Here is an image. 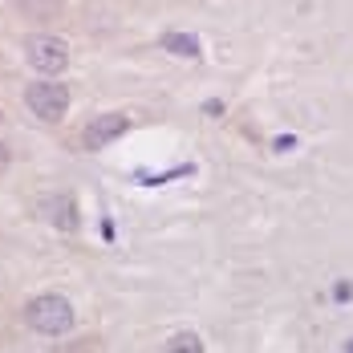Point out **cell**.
Listing matches in <instances>:
<instances>
[{
    "mask_svg": "<svg viewBox=\"0 0 353 353\" xmlns=\"http://www.w3.org/2000/svg\"><path fill=\"white\" fill-rule=\"evenodd\" d=\"M25 321L33 333H45V337H61L73 329V305L57 292H41L25 305Z\"/></svg>",
    "mask_w": 353,
    "mask_h": 353,
    "instance_id": "obj_1",
    "label": "cell"
},
{
    "mask_svg": "<svg viewBox=\"0 0 353 353\" xmlns=\"http://www.w3.org/2000/svg\"><path fill=\"white\" fill-rule=\"evenodd\" d=\"M25 61L41 73H61L70 65V45L53 33H33L25 37Z\"/></svg>",
    "mask_w": 353,
    "mask_h": 353,
    "instance_id": "obj_2",
    "label": "cell"
},
{
    "mask_svg": "<svg viewBox=\"0 0 353 353\" xmlns=\"http://www.w3.org/2000/svg\"><path fill=\"white\" fill-rule=\"evenodd\" d=\"M25 106L33 110L41 122H57V118H65V110H70V90L57 85V81H33V85L25 90Z\"/></svg>",
    "mask_w": 353,
    "mask_h": 353,
    "instance_id": "obj_3",
    "label": "cell"
},
{
    "mask_svg": "<svg viewBox=\"0 0 353 353\" xmlns=\"http://www.w3.org/2000/svg\"><path fill=\"white\" fill-rule=\"evenodd\" d=\"M126 130H130V118H126V114H98V118L81 130V146H85V150L110 146L114 139H122Z\"/></svg>",
    "mask_w": 353,
    "mask_h": 353,
    "instance_id": "obj_4",
    "label": "cell"
},
{
    "mask_svg": "<svg viewBox=\"0 0 353 353\" xmlns=\"http://www.w3.org/2000/svg\"><path fill=\"white\" fill-rule=\"evenodd\" d=\"M45 208H49V219H53L57 228L77 232V203H73V195H49Z\"/></svg>",
    "mask_w": 353,
    "mask_h": 353,
    "instance_id": "obj_5",
    "label": "cell"
},
{
    "mask_svg": "<svg viewBox=\"0 0 353 353\" xmlns=\"http://www.w3.org/2000/svg\"><path fill=\"white\" fill-rule=\"evenodd\" d=\"M167 353H208V350H203V341H199L195 333H175V337L167 341Z\"/></svg>",
    "mask_w": 353,
    "mask_h": 353,
    "instance_id": "obj_6",
    "label": "cell"
},
{
    "mask_svg": "<svg viewBox=\"0 0 353 353\" xmlns=\"http://www.w3.org/2000/svg\"><path fill=\"white\" fill-rule=\"evenodd\" d=\"M163 45H167V49H175V53H183V57H195V53H199V41H195V37L167 33V37H163Z\"/></svg>",
    "mask_w": 353,
    "mask_h": 353,
    "instance_id": "obj_7",
    "label": "cell"
},
{
    "mask_svg": "<svg viewBox=\"0 0 353 353\" xmlns=\"http://www.w3.org/2000/svg\"><path fill=\"white\" fill-rule=\"evenodd\" d=\"M8 167V150H4V142H0V171Z\"/></svg>",
    "mask_w": 353,
    "mask_h": 353,
    "instance_id": "obj_8",
    "label": "cell"
}]
</instances>
